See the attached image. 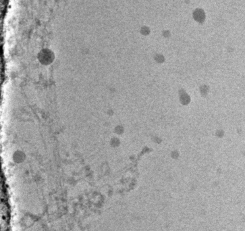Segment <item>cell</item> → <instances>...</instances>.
Listing matches in <instances>:
<instances>
[{"mask_svg":"<svg viewBox=\"0 0 245 231\" xmlns=\"http://www.w3.org/2000/svg\"><path fill=\"white\" fill-rule=\"evenodd\" d=\"M13 160L17 163H21L25 160V153L21 151H16L12 156Z\"/></svg>","mask_w":245,"mask_h":231,"instance_id":"cell-1","label":"cell"}]
</instances>
